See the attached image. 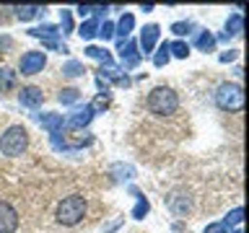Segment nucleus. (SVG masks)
I'll list each match as a JSON object with an SVG mask.
<instances>
[{"label": "nucleus", "mask_w": 249, "mask_h": 233, "mask_svg": "<svg viewBox=\"0 0 249 233\" xmlns=\"http://www.w3.org/2000/svg\"><path fill=\"white\" fill-rule=\"evenodd\" d=\"M148 112L156 114V116H171L179 109V96L169 85H159L148 93V101H145Z\"/></svg>", "instance_id": "nucleus-1"}, {"label": "nucleus", "mask_w": 249, "mask_h": 233, "mask_svg": "<svg viewBox=\"0 0 249 233\" xmlns=\"http://www.w3.org/2000/svg\"><path fill=\"white\" fill-rule=\"evenodd\" d=\"M86 210H89V205H86V200L81 194H70V197H65L57 205L54 217H57L60 225H78L86 217Z\"/></svg>", "instance_id": "nucleus-2"}, {"label": "nucleus", "mask_w": 249, "mask_h": 233, "mask_svg": "<svg viewBox=\"0 0 249 233\" xmlns=\"http://www.w3.org/2000/svg\"><path fill=\"white\" fill-rule=\"evenodd\" d=\"M26 148H29V132H26V127H21V124H13V127H8L3 135H0V153L8 155V158L21 155Z\"/></svg>", "instance_id": "nucleus-3"}, {"label": "nucleus", "mask_w": 249, "mask_h": 233, "mask_svg": "<svg viewBox=\"0 0 249 233\" xmlns=\"http://www.w3.org/2000/svg\"><path fill=\"white\" fill-rule=\"evenodd\" d=\"M215 106L223 112H241L244 109V91L239 83H221L215 88Z\"/></svg>", "instance_id": "nucleus-4"}, {"label": "nucleus", "mask_w": 249, "mask_h": 233, "mask_svg": "<svg viewBox=\"0 0 249 233\" xmlns=\"http://www.w3.org/2000/svg\"><path fill=\"white\" fill-rule=\"evenodd\" d=\"M166 205H169V210L177 217H187L192 213V197H190V192H187V189H174L166 197Z\"/></svg>", "instance_id": "nucleus-5"}, {"label": "nucleus", "mask_w": 249, "mask_h": 233, "mask_svg": "<svg viewBox=\"0 0 249 233\" xmlns=\"http://www.w3.org/2000/svg\"><path fill=\"white\" fill-rule=\"evenodd\" d=\"M47 65V54L44 52H23V57L18 62V67H21V75H36V73H42V67Z\"/></svg>", "instance_id": "nucleus-6"}, {"label": "nucleus", "mask_w": 249, "mask_h": 233, "mask_svg": "<svg viewBox=\"0 0 249 233\" xmlns=\"http://www.w3.org/2000/svg\"><path fill=\"white\" fill-rule=\"evenodd\" d=\"M18 228V213L13 210V205L0 202V233H13Z\"/></svg>", "instance_id": "nucleus-7"}, {"label": "nucleus", "mask_w": 249, "mask_h": 233, "mask_svg": "<svg viewBox=\"0 0 249 233\" xmlns=\"http://www.w3.org/2000/svg\"><path fill=\"white\" fill-rule=\"evenodd\" d=\"M36 122L50 132V135H57V132L65 127V119L62 114H54V112H44V114H36Z\"/></svg>", "instance_id": "nucleus-8"}, {"label": "nucleus", "mask_w": 249, "mask_h": 233, "mask_svg": "<svg viewBox=\"0 0 249 233\" xmlns=\"http://www.w3.org/2000/svg\"><path fill=\"white\" fill-rule=\"evenodd\" d=\"M159 34L161 29L156 26V23H148V26L140 31V50H143L145 54H151L156 50V42H159Z\"/></svg>", "instance_id": "nucleus-9"}, {"label": "nucleus", "mask_w": 249, "mask_h": 233, "mask_svg": "<svg viewBox=\"0 0 249 233\" xmlns=\"http://www.w3.org/2000/svg\"><path fill=\"white\" fill-rule=\"evenodd\" d=\"M18 101L23 106L34 109L44 101V93H42V88H36V85H23V88L18 91Z\"/></svg>", "instance_id": "nucleus-10"}, {"label": "nucleus", "mask_w": 249, "mask_h": 233, "mask_svg": "<svg viewBox=\"0 0 249 233\" xmlns=\"http://www.w3.org/2000/svg\"><path fill=\"white\" fill-rule=\"evenodd\" d=\"M120 57L124 62V67L132 70V67H138L140 65V52H138V44L135 42H127V44H122V52H120Z\"/></svg>", "instance_id": "nucleus-11"}, {"label": "nucleus", "mask_w": 249, "mask_h": 233, "mask_svg": "<svg viewBox=\"0 0 249 233\" xmlns=\"http://www.w3.org/2000/svg\"><path fill=\"white\" fill-rule=\"evenodd\" d=\"M241 31H244V18H241V13H233L229 21H226V31L221 34L223 42H229L231 36H239Z\"/></svg>", "instance_id": "nucleus-12"}, {"label": "nucleus", "mask_w": 249, "mask_h": 233, "mask_svg": "<svg viewBox=\"0 0 249 233\" xmlns=\"http://www.w3.org/2000/svg\"><path fill=\"white\" fill-rule=\"evenodd\" d=\"M93 119V112H91V106L89 104H83V106H78L73 114H70V124H73V127H86V124H89Z\"/></svg>", "instance_id": "nucleus-13"}, {"label": "nucleus", "mask_w": 249, "mask_h": 233, "mask_svg": "<svg viewBox=\"0 0 249 233\" xmlns=\"http://www.w3.org/2000/svg\"><path fill=\"white\" fill-rule=\"evenodd\" d=\"M109 78V81H114V83H120V85H127V75H122V70L120 67H114V65H101L99 70V78Z\"/></svg>", "instance_id": "nucleus-14"}, {"label": "nucleus", "mask_w": 249, "mask_h": 233, "mask_svg": "<svg viewBox=\"0 0 249 233\" xmlns=\"http://www.w3.org/2000/svg\"><path fill=\"white\" fill-rule=\"evenodd\" d=\"M132 26H135V18H132L130 13H124L122 18H120V23H117V26H114V34H117V36L122 39V44H124V39L130 36V31H132Z\"/></svg>", "instance_id": "nucleus-15"}, {"label": "nucleus", "mask_w": 249, "mask_h": 233, "mask_svg": "<svg viewBox=\"0 0 249 233\" xmlns=\"http://www.w3.org/2000/svg\"><path fill=\"white\" fill-rule=\"evenodd\" d=\"M31 36H36V39H42V42H57V26H39V29H31L29 31Z\"/></svg>", "instance_id": "nucleus-16"}, {"label": "nucleus", "mask_w": 249, "mask_h": 233, "mask_svg": "<svg viewBox=\"0 0 249 233\" xmlns=\"http://www.w3.org/2000/svg\"><path fill=\"white\" fill-rule=\"evenodd\" d=\"M195 44H197L200 52H213L215 50V36L210 34V31H200L197 39H195Z\"/></svg>", "instance_id": "nucleus-17"}, {"label": "nucleus", "mask_w": 249, "mask_h": 233, "mask_svg": "<svg viewBox=\"0 0 249 233\" xmlns=\"http://www.w3.org/2000/svg\"><path fill=\"white\" fill-rule=\"evenodd\" d=\"M132 194L138 197V205H135V210H132V217H135V220H143V217L148 215V210H151V205H148V200L138 189H132Z\"/></svg>", "instance_id": "nucleus-18"}, {"label": "nucleus", "mask_w": 249, "mask_h": 233, "mask_svg": "<svg viewBox=\"0 0 249 233\" xmlns=\"http://www.w3.org/2000/svg\"><path fill=\"white\" fill-rule=\"evenodd\" d=\"M99 31V21L96 18H86L81 23V29H78V34H81V39H93Z\"/></svg>", "instance_id": "nucleus-19"}, {"label": "nucleus", "mask_w": 249, "mask_h": 233, "mask_svg": "<svg viewBox=\"0 0 249 233\" xmlns=\"http://www.w3.org/2000/svg\"><path fill=\"white\" fill-rule=\"evenodd\" d=\"M13 11H16V16H18L21 21H31V18H36V16H39L42 8H39V5H16Z\"/></svg>", "instance_id": "nucleus-20"}, {"label": "nucleus", "mask_w": 249, "mask_h": 233, "mask_svg": "<svg viewBox=\"0 0 249 233\" xmlns=\"http://www.w3.org/2000/svg\"><path fill=\"white\" fill-rule=\"evenodd\" d=\"M112 174H114L117 182H127V179L135 176V168H132V166H124V163H114V166H112Z\"/></svg>", "instance_id": "nucleus-21"}, {"label": "nucleus", "mask_w": 249, "mask_h": 233, "mask_svg": "<svg viewBox=\"0 0 249 233\" xmlns=\"http://www.w3.org/2000/svg\"><path fill=\"white\" fill-rule=\"evenodd\" d=\"M86 54L93 60H101L104 65H112V54H109V50H104V47H86Z\"/></svg>", "instance_id": "nucleus-22"}, {"label": "nucleus", "mask_w": 249, "mask_h": 233, "mask_svg": "<svg viewBox=\"0 0 249 233\" xmlns=\"http://www.w3.org/2000/svg\"><path fill=\"white\" fill-rule=\"evenodd\" d=\"M57 99H60L62 106H70V104H75V101L81 99V91H78V88H62Z\"/></svg>", "instance_id": "nucleus-23"}, {"label": "nucleus", "mask_w": 249, "mask_h": 233, "mask_svg": "<svg viewBox=\"0 0 249 233\" xmlns=\"http://www.w3.org/2000/svg\"><path fill=\"white\" fill-rule=\"evenodd\" d=\"M169 57H171V54H169V42H163V44L159 47V52L153 54V65H156V67H163V65L169 62Z\"/></svg>", "instance_id": "nucleus-24"}, {"label": "nucleus", "mask_w": 249, "mask_h": 233, "mask_svg": "<svg viewBox=\"0 0 249 233\" xmlns=\"http://www.w3.org/2000/svg\"><path fill=\"white\" fill-rule=\"evenodd\" d=\"M81 73H83V65L78 60H70V62L62 65V75H68V78H78Z\"/></svg>", "instance_id": "nucleus-25"}, {"label": "nucleus", "mask_w": 249, "mask_h": 233, "mask_svg": "<svg viewBox=\"0 0 249 233\" xmlns=\"http://www.w3.org/2000/svg\"><path fill=\"white\" fill-rule=\"evenodd\" d=\"M241 217H244V210H241V207H233L231 213L226 215L223 225H226V228H233V225H239V223H241Z\"/></svg>", "instance_id": "nucleus-26"}, {"label": "nucleus", "mask_w": 249, "mask_h": 233, "mask_svg": "<svg viewBox=\"0 0 249 233\" xmlns=\"http://www.w3.org/2000/svg\"><path fill=\"white\" fill-rule=\"evenodd\" d=\"M169 52L174 54V57L184 60L187 54H190V44H187V42H174V44H169Z\"/></svg>", "instance_id": "nucleus-27"}, {"label": "nucleus", "mask_w": 249, "mask_h": 233, "mask_svg": "<svg viewBox=\"0 0 249 233\" xmlns=\"http://www.w3.org/2000/svg\"><path fill=\"white\" fill-rule=\"evenodd\" d=\"M192 29H195V23H192V21H177L174 26H171V31H174L177 36H184V34H190Z\"/></svg>", "instance_id": "nucleus-28"}, {"label": "nucleus", "mask_w": 249, "mask_h": 233, "mask_svg": "<svg viewBox=\"0 0 249 233\" xmlns=\"http://www.w3.org/2000/svg\"><path fill=\"white\" fill-rule=\"evenodd\" d=\"M60 23H62V34H70V31H73V16H70V11H65V8L60 11Z\"/></svg>", "instance_id": "nucleus-29"}, {"label": "nucleus", "mask_w": 249, "mask_h": 233, "mask_svg": "<svg viewBox=\"0 0 249 233\" xmlns=\"http://www.w3.org/2000/svg\"><path fill=\"white\" fill-rule=\"evenodd\" d=\"M13 83H16V73L11 67H3L0 70V88H3V85L8 88V85H13Z\"/></svg>", "instance_id": "nucleus-30"}, {"label": "nucleus", "mask_w": 249, "mask_h": 233, "mask_svg": "<svg viewBox=\"0 0 249 233\" xmlns=\"http://www.w3.org/2000/svg\"><path fill=\"white\" fill-rule=\"evenodd\" d=\"M78 13L89 18L93 13H107V5H78Z\"/></svg>", "instance_id": "nucleus-31"}, {"label": "nucleus", "mask_w": 249, "mask_h": 233, "mask_svg": "<svg viewBox=\"0 0 249 233\" xmlns=\"http://www.w3.org/2000/svg\"><path fill=\"white\" fill-rule=\"evenodd\" d=\"M96 36H101L104 42H107V39H112V36H114V23H112V21H104V23L99 26Z\"/></svg>", "instance_id": "nucleus-32"}, {"label": "nucleus", "mask_w": 249, "mask_h": 233, "mask_svg": "<svg viewBox=\"0 0 249 233\" xmlns=\"http://www.w3.org/2000/svg\"><path fill=\"white\" fill-rule=\"evenodd\" d=\"M202 233H229V228H226L223 223H210V225H208V228L202 231Z\"/></svg>", "instance_id": "nucleus-33"}, {"label": "nucleus", "mask_w": 249, "mask_h": 233, "mask_svg": "<svg viewBox=\"0 0 249 233\" xmlns=\"http://www.w3.org/2000/svg\"><path fill=\"white\" fill-rule=\"evenodd\" d=\"M231 60H236V50H229L221 54V62H231Z\"/></svg>", "instance_id": "nucleus-34"}, {"label": "nucleus", "mask_w": 249, "mask_h": 233, "mask_svg": "<svg viewBox=\"0 0 249 233\" xmlns=\"http://www.w3.org/2000/svg\"><path fill=\"white\" fill-rule=\"evenodd\" d=\"M233 233H241V231H239V228H236V231H233Z\"/></svg>", "instance_id": "nucleus-35"}]
</instances>
